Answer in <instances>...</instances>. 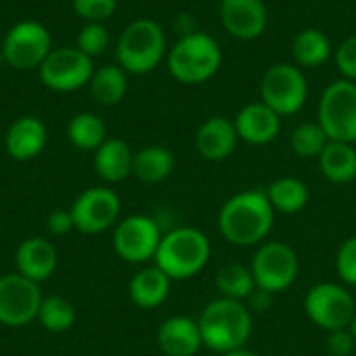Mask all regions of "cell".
<instances>
[{
	"mask_svg": "<svg viewBox=\"0 0 356 356\" xmlns=\"http://www.w3.org/2000/svg\"><path fill=\"white\" fill-rule=\"evenodd\" d=\"M0 63H4V56H2V50H0Z\"/></svg>",
	"mask_w": 356,
	"mask_h": 356,
	"instance_id": "obj_41",
	"label": "cell"
},
{
	"mask_svg": "<svg viewBox=\"0 0 356 356\" xmlns=\"http://www.w3.org/2000/svg\"><path fill=\"white\" fill-rule=\"evenodd\" d=\"M336 67L342 73V79L356 81V35L346 38L336 48Z\"/></svg>",
	"mask_w": 356,
	"mask_h": 356,
	"instance_id": "obj_35",
	"label": "cell"
},
{
	"mask_svg": "<svg viewBox=\"0 0 356 356\" xmlns=\"http://www.w3.org/2000/svg\"><path fill=\"white\" fill-rule=\"evenodd\" d=\"M156 344L167 356H194L204 346L198 319L175 315L165 319L156 332Z\"/></svg>",
	"mask_w": 356,
	"mask_h": 356,
	"instance_id": "obj_17",
	"label": "cell"
},
{
	"mask_svg": "<svg viewBox=\"0 0 356 356\" xmlns=\"http://www.w3.org/2000/svg\"><path fill=\"white\" fill-rule=\"evenodd\" d=\"M219 17L225 31L236 40H257L267 27V6L263 0H221Z\"/></svg>",
	"mask_w": 356,
	"mask_h": 356,
	"instance_id": "obj_15",
	"label": "cell"
},
{
	"mask_svg": "<svg viewBox=\"0 0 356 356\" xmlns=\"http://www.w3.org/2000/svg\"><path fill=\"white\" fill-rule=\"evenodd\" d=\"M40 284L21 273H6L0 277V325L25 327L38 317L42 305Z\"/></svg>",
	"mask_w": 356,
	"mask_h": 356,
	"instance_id": "obj_13",
	"label": "cell"
},
{
	"mask_svg": "<svg viewBox=\"0 0 356 356\" xmlns=\"http://www.w3.org/2000/svg\"><path fill=\"white\" fill-rule=\"evenodd\" d=\"M108 42H111V35L104 23H86L77 33L75 48H79L86 56L94 58L108 48Z\"/></svg>",
	"mask_w": 356,
	"mask_h": 356,
	"instance_id": "obj_32",
	"label": "cell"
},
{
	"mask_svg": "<svg viewBox=\"0 0 356 356\" xmlns=\"http://www.w3.org/2000/svg\"><path fill=\"white\" fill-rule=\"evenodd\" d=\"M215 288L219 290V296L223 298L246 302L248 296L257 290V282H254L250 267L240 265V263H227L217 271Z\"/></svg>",
	"mask_w": 356,
	"mask_h": 356,
	"instance_id": "obj_28",
	"label": "cell"
},
{
	"mask_svg": "<svg viewBox=\"0 0 356 356\" xmlns=\"http://www.w3.org/2000/svg\"><path fill=\"white\" fill-rule=\"evenodd\" d=\"M348 330H350V334L355 336V340H356V315L353 317V321H350V325H348Z\"/></svg>",
	"mask_w": 356,
	"mask_h": 356,
	"instance_id": "obj_40",
	"label": "cell"
},
{
	"mask_svg": "<svg viewBox=\"0 0 356 356\" xmlns=\"http://www.w3.org/2000/svg\"><path fill=\"white\" fill-rule=\"evenodd\" d=\"M305 313L319 330L327 334L348 330L353 317L356 315L355 296L342 284L321 282L307 292Z\"/></svg>",
	"mask_w": 356,
	"mask_h": 356,
	"instance_id": "obj_7",
	"label": "cell"
},
{
	"mask_svg": "<svg viewBox=\"0 0 356 356\" xmlns=\"http://www.w3.org/2000/svg\"><path fill=\"white\" fill-rule=\"evenodd\" d=\"M94 169L106 184H119L134 171V152L127 142L119 138H106L94 152Z\"/></svg>",
	"mask_w": 356,
	"mask_h": 356,
	"instance_id": "obj_21",
	"label": "cell"
},
{
	"mask_svg": "<svg viewBox=\"0 0 356 356\" xmlns=\"http://www.w3.org/2000/svg\"><path fill=\"white\" fill-rule=\"evenodd\" d=\"M261 102L280 117L296 115L309 98V86L302 69L290 63L269 67L261 81Z\"/></svg>",
	"mask_w": 356,
	"mask_h": 356,
	"instance_id": "obj_9",
	"label": "cell"
},
{
	"mask_svg": "<svg viewBox=\"0 0 356 356\" xmlns=\"http://www.w3.org/2000/svg\"><path fill=\"white\" fill-rule=\"evenodd\" d=\"M48 144L46 125L31 115L15 119L4 136V148L15 161H31L35 159Z\"/></svg>",
	"mask_w": 356,
	"mask_h": 356,
	"instance_id": "obj_18",
	"label": "cell"
},
{
	"mask_svg": "<svg viewBox=\"0 0 356 356\" xmlns=\"http://www.w3.org/2000/svg\"><path fill=\"white\" fill-rule=\"evenodd\" d=\"M271 298H273V294L271 292H265V290H261V288H257L250 296H248V309H250V313H263L269 305H271Z\"/></svg>",
	"mask_w": 356,
	"mask_h": 356,
	"instance_id": "obj_38",
	"label": "cell"
},
{
	"mask_svg": "<svg viewBox=\"0 0 356 356\" xmlns=\"http://www.w3.org/2000/svg\"><path fill=\"white\" fill-rule=\"evenodd\" d=\"M167 50L163 27L152 19L131 21L117 40V65L127 73L144 75L154 71Z\"/></svg>",
	"mask_w": 356,
	"mask_h": 356,
	"instance_id": "obj_5",
	"label": "cell"
},
{
	"mask_svg": "<svg viewBox=\"0 0 356 356\" xmlns=\"http://www.w3.org/2000/svg\"><path fill=\"white\" fill-rule=\"evenodd\" d=\"M223 52L217 40L202 31H188L167 54V69L179 83L200 86L217 75Z\"/></svg>",
	"mask_w": 356,
	"mask_h": 356,
	"instance_id": "obj_4",
	"label": "cell"
},
{
	"mask_svg": "<svg viewBox=\"0 0 356 356\" xmlns=\"http://www.w3.org/2000/svg\"><path fill=\"white\" fill-rule=\"evenodd\" d=\"M275 223V211L265 190H246L232 196L219 211L217 227L232 246L263 244Z\"/></svg>",
	"mask_w": 356,
	"mask_h": 356,
	"instance_id": "obj_1",
	"label": "cell"
},
{
	"mask_svg": "<svg viewBox=\"0 0 356 356\" xmlns=\"http://www.w3.org/2000/svg\"><path fill=\"white\" fill-rule=\"evenodd\" d=\"M290 142H292V150L300 159H319V154L327 146L330 138L317 121H307V123H300L292 131Z\"/></svg>",
	"mask_w": 356,
	"mask_h": 356,
	"instance_id": "obj_31",
	"label": "cell"
},
{
	"mask_svg": "<svg viewBox=\"0 0 356 356\" xmlns=\"http://www.w3.org/2000/svg\"><path fill=\"white\" fill-rule=\"evenodd\" d=\"M175 167V156L165 146H146L134 152V175L144 184L165 181Z\"/></svg>",
	"mask_w": 356,
	"mask_h": 356,
	"instance_id": "obj_25",
	"label": "cell"
},
{
	"mask_svg": "<svg viewBox=\"0 0 356 356\" xmlns=\"http://www.w3.org/2000/svg\"><path fill=\"white\" fill-rule=\"evenodd\" d=\"M73 10L88 23H104L117 10V0H73Z\"/></svg>",
	"mask_w": 356,
	"mask_h": 356,
	"instance_id": "obj_34",
	"label": "cell"
},
{
	"mask_svg": "<svg viewBox=\"0 0 356 356\" xmlns=\"http://www.w3.org/2000/svg\"><path fill=\"white\" fill-rule=\"evenodd\" d=\"M171 277L156 265L140 269L129 282V296L140 309L161 307L171 292Z\"/></svg>",
	"mask_w": 356,
	"mask_h": 356,
	"instance_id": "obj_22",
	"label": "cell"
},
{
	"mask_svg": "<svg viewBox=\"0 0 356 356\" xmlns=\"http://www.w3.org/2000/svg\"><path fill=\"white\" fill-rule=\"evenodd\" d=\"M198 327L202 344L217 355H225L244 348L250 340L252 313L246 302L219 296L204 307L198 317Z\"/></svg>",
	"mask_w": 356,
	"mask_h": 356,
	"instance_id": "obj_2",
	"label": "cell"
},
{
	"mask_svg": "<svg viewBox=\"0 0 356 356\" xmlns=\"http://www.w3.org/2000/svg\"><path fill=\"white\" fill-rule=\"evenodd\" d=\"M221 356H261V355L244 346V348H238V350H232V353H225V355H221Z\"/></svg>",
	"mask_w": 356,
	"mask_h": 356,
	"instance_id": "obj_39",
	"label": "cell"
},
{
	"mask_svg": "<svg viewBox=\"0 0 356 356\" xmlns=\"http://www.w3.org/2000/svg\"><path fill=\"white\" fill-rule=\"evenodd\" d=\"M319 169L332 184L344 186L356 179V148L348 142H327L319 154Z\"/></svg>",
	"mask_w": 356,
	"mask_h": 356,
	"instance_id": "obj_23",
	"label": "cell"
},
{
	"mask_svg": "<svg viewBox=\"0 0 356 356\" xmlns=\"http://www.w3.org/2000/svg\"><path fill=\"white\" fill-rule=\"evenodd\" d=\"M292 56L300 69H317L332 56L330 38L315 27L300 29L292 42Z\"/></svg>",
	"mask_w": 356,
	"mask_h": 356,
	"instance_id": "obj_24",
	"label": "cell"
},
{
	"mask_svg": "<svg viewBox=\"0 0 356 356\" xmlns=\"http://www.w3.org/2000/svg\"><path fill=\"white\" fill-rule=\"evenodd\" d=\"M46 229H48L50 234H54V236H65V234H69L71 229H75L71 211H65V209L52 211V213L46 217Z\"/></svg>",
	"mask_w": 356,
	"mask_h": 356,
	"instance_id": "obj_37",
	"label": "cell"
},
{
	"mask_svg": "<svg viewBox=\"0 0 356 356\" xmlns=\"http://www.w3.org/2000/svg\"><path fill=\"white\" fill-rule=\"evenodd\" d=\"M250 271L254 275L257 288L271 294H280L296 282L300 261L290 244L271 240L259 244L250 263Z\"/></svg>",
	"mask_w": 356,
	"mask_h": 356,
	"instance_id": "obj_8",
	"label": "cell"
},
{
	"mask_svg": "<svg viewBox=\"0 0 356 356\" xmlns=\"http://www.w3.org/2000/svg\"><path fill=\"white\" fill-rule=\"evenodd\" d=\"M265 194L273 211L282 215H296L305 211L311 198L309 186L298 177H280L273 184H269Z\"/></svg>",
	"mask_w": 356,
	"mask_h": 356,
	"instance_id": "obj_26",
	"label": "cell"
},
{
	"mask_svg": "<svg viewBox=\"0 0 356 356\" xmlns=\"http://www.w3.org/2000/svg\"><path fill=\"white\" fill-rule=\"evenodd\" d=\"M0 50L4 63L17 71L40 69L52 50V38L40 21H19L6 31Z\"/></svg>",
	"mask_w": 356,
	"mask_h": 356,
	"instance_id": "obj_10",
	"label": "cell"
},
{
	"mask_svg": "<svg viewBox=\"0 0 356 356\" xmlns=\"http://www.w3.org/2000/svg\"><path fill=\"white\" fill-rule=\"evenodd\" d=\"M238 131L234 121L225 117L207 119L196 131V150L204 161H225L238 146Z\"/></svg>",
	"mask_w": 356,
	"mask_h": 356,
	"instance_id": "obj_20",
	"label": "cell"
},
{
	"mask_svg": "<svg viewBox=\"0 0 356 356\" xmlns=\"http://www.w3.org/2000/svg\"><path fill=\"white\" fill-rule=\"evenodd\" d=\"M317 123L323 127L332 142H356V81L336 79L332 81L317 108Z\"/></svg>",
	"mask_w": 356,
	"mask_h": 356,
	"instance_id": "obj_6",
	"label": "cell"
},
{
	"mask_svg": "<svg viewBox=\"0 0 356 356\" xmlns=\"http://www.w3.org/2000/svg\"><path fill=\"white\" fill-rule=\"evenodd\" d=\"M161 240H163V232L152 217L129 215L117 223L113 246H115V252L125 263L142 265L154 259Z\"/></svg>",
	"mask_w": 356,
	"mask_h": 356,
	"instance_id": "obj_12",
	"label": "cell"
},
{
	"mask_svg": "<svg viewBox=\"0 0 356 356\" xmlns=\"http://www.w3.org/2000/svg\"><path fill=\"white\" fill-rule=\"evenodd\" d=\"M211 261V240L196 227H177L163 234L154 265L173 282L196 277Z\"/></svg>",
	"mask_w": 356,
	"mask_h": 356,
	"instance_id": "obj_3",
	"label": "cell"
},
{
	"mask_svg": "<svg viewBox=\"0 0 356 356\" xmlns=\"http://www.w3.org/2000/svg\"><path fill=\"white\" fill-rule=\"evenodd\" d=\"M355 348L356 340L350 330H338L327 334V350L332 356H350Z\"/></svg>",
	"mask_w": 356,
	"mask_h": 356,
	"instance_id": "obj_36",
	"label": "cell"
},
{
	"mask_svg": "<svg viewBox=\"0 0 356 356\" xmlns=\"http://www.w3.org/2000/svg\"><path fill=\"white\" fill-rule=\"evenodd\" d=\"M69 142L86 152H96L106 140V125L94 113H79L67 125Z\"/></svg>",
	"mask_w": 356,
	"mask_h": 356,
	"instance_id": "obj_29",
	"label": "cell"
},
{
	"mask_svg": "<svg viewBox=\"0 0 356 356\" xmlns=\"http://www.w3.org/2000/svg\"><path fill=\"white\" fill-rule=\"evenodd\" d=\"M40 81L54 92H73L90 83L94 75L92 58L79 48H52L38 69Z\"/></svg>",
	"mask_w": 356,
	"mask_h": 356,
	"instance_id": "obj_11",
	"label": "cell"
},
{
	"mask_svg": "<svg viewBox=\"0 0 356 356\" xmlns=\"http://www.w3.org/2000/svg\"><path fill=\"white\" fill-rule=\"evenodd\" d=\"M69 211L73 215V223L77 232L102 234L117 223L121 213V200L115 194V190L96 186L81 192Z\"/></svg>",
	"mask_w": 356,
	"mask_h": 356,
	"instance_id": "obj_14",
	"label": "cell"
},
{
	"mask_svg": "<svg viewBox=\"0 0 356 356\" xmlns=\"http://www.w3.org/2000/svg\"><path fill=\"white\" fill-rule=\"evenodd\" d=\"M15 265H17V273L40 284L54 273L58 265V254L56 248L46 238L35 236L19 244L15 254Z\"/></svg>",
	"mask_w": 356,
	"mask_h": 356,
	"instance_id": "obj_19",
	"label": "cell"
},
{
	"mask_svg": "<svg viewBox=\"0 0 356 356\" xmlns=\"http://www.w3.org/2000/svg\"><path fill=\"white\" fill-rule=\"evenodd\" d=\"M90 94L102 106L119 104L127 94V71L119 65H104L90 79Z\"/></svg>",
	"mask_w": 356,
	"mask_h": 356,
	"instance_id": "obj_27",
	"label": "cell"
},
{
	"mask_svg": "<svg viewBox=\"0 0 356 356\" xmlns=\"http://www.w3.org/2000/svg\"><path fill=\"white\" fill-rule=\"evenodd\" d=\"M35 319L40 321V325L44 330L60 334V332H67L73 327L75 307L63 296H48V298H42V305H40Z\"/></svg>",
	"mask_w": 356,
	"mask_h": 356,
	"instance_id": "obj_30",
	"label": "cell"
},
{
	"mask_svg": "<svg viewBox=\"0 0 356 356\" xmlns=\"http://www.w3.org/2000/svg\"><path fill=\"white\" fill-rule=\"evenodd\" d=\"M238 138L252 146L271 144L282 129V117L271 111L265 102L246 104L234 119Z\"/></svg>",
	"mask_w": 356,
	"mask_h": 356,
	"instance_id": "obj_16",
	"label": "cell"
},
{
	"mask_svg": "<svg viewBox=\"0 0 356 356\" xmlns=\"http://www.w3.org/2000/svg\"><path fill=\"white\" fill-rule=\"evenodd\" d=\"M336 271L344 286L356 288V236L342 242L336 254Z\"/></svg>",
	"mask_w": 356,
	"mask_h": 356,
	"instance_id": "obj_33",
	"label": "cell"
}]
</instances>
